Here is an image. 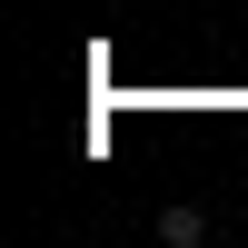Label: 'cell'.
Masks as SVG:
<instances>
[{
	"instance_id": "1",
	"label": "cell",
	"mask_w": 248,
	"mask_h": 248,
	"mask_svg": "<svg viewBox=\"0 0 248 248\" xmlns=\"http://www.w3.org/2000/svg\"><path fill=\"white\" fill-rule=\"evenodd\" d=\"M159 238H169V248H209V209H189V199L159 209Z\"/></svg>"
}]
</instances>
